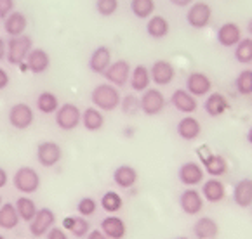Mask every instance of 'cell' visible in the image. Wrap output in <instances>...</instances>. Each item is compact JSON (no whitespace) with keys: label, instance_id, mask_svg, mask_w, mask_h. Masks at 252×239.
Instances as JSON below:
<instances>
[{"label":"cell","instance_id":"cell-26","mask_svg":"<svg viewBox=\"0 0 252 239\" xmlns=\"http://www.w3.org/2000/svg\"><path fill=\"white\" fill-rule=\"evenodd\" d=\"M113 182L120 189H132L137 182V170L130 165H120L113 172Z\"/></svg>","mask_w":252,"mask_h":239},{"label":"cell","instance_id":"cell-55","mask_svg":"<svg viewBox=\"0 0 252 239\" xmlns=\"http://www.w3.org/2000/svg\"><path fill=\"white\" fill-rule=\"evenodd\" d=\"M2 205H4V203H2V196H0V206H2Z\"/></svg>","mask_w":252,"mask_h":239},{"label":"cell","instance_id":"cell-11","mask_svg":"<svg viewBox=\"0 0 252 239\" xmlns=\"http://www.w3.org/2000/svg\"><path fill=\"white\" fill-rule=\"evenodd\" d=\"M130 73H132L130 64L127 63L126 59H119V61L110 64V68H108L106 73H104V78H106L108 83L115 85V87L119 88V87H124V85L130 80Z\"/></svg>","mask_w":252,"mask_h":239},{"label":"cell","instance_id":"cell-35","mask_svg":"<svg viewBox=\"0 0 252 239\" xmlns=\"http://www.w3.org/2000/svg\"><path fill=\"white\" fill-rule=\"evenodd\" d=\"M130 12L137 19H150L155 12V0H130Z\"/></svg>","mask_w":252,"mask_h":239},{"label":"cell","instance_id":"cell-43","mask_svg":"<svg viewBox=\"0 0 252 239\" xmlns=\"http://www.w3.org/2000/svg\"><path fill=\"white\" fill-rule=\"evenodd\" d=\"M45 239H68V234L64 232L63 227H52L45 234Z\"/></svg>","mask_w":252,"mask_h":239},{"label":"cell","instance_id":"cell-32","mask_svg":"<svg viewBox=\"0 0 252 239\" xmlns=\"http://www.w3.org/2000/svg\"><path fill=\"white\" fill-rule=\"evenodd\" d=\"M19 222H21V218L16 212L14 203H4L0 206V229L12 231V229L18 227Z\"/></svg>","mask_w":252,"mask_h":239},{"label":"cell","instance_id":"cell-13","mask_svg":"<svg viewBox=\"0 0 252 239\" xmlns=\"http://www.w3.org/2000/svg\"><path fill=\"white\" fill-rule=\"evenodd\" d=\"M204 175H205L204 168H202L200 163H197V161L183 163L178 170L179 182H181L183 186H186V187H193V186L200 184V182L204 181Z\"/></svg>","mask_w":252,"mask_h":239},{"label":"cell","instance_id":"cell-51","mask_svg":"<svg viewBox=\"0 0 252 239\" xmlns=\"http://www.w3.org/2000/svg\"><path fill=\"white\" fill-rule=\"evenodd\" d=\"M247 142L252 146V127H251V129H249V132H247Z\"/></svg>","mask_w":252,"mask_h":239},{"label":"cell","instance_id":"cell-15","mask_svg":"<svg viewBox=\"0 0 252 239\" xmlns=\"http://www.w3.org/2000/svg\"><path fill=\"white\" fill-rule=\"evenodd\" d=\"M211 88H212V81L205 73L193 71V73H189L188 78H186V90H188L193 97L207 96V94L211 92Z\"/></svg>","mask_w":252,"mask_h":239},{"label":"cell","instance_id":"cell-7","mask_svg":"<svg viewBox=\"0 0 252 239\" xmlns=\"http://www.w3.org/2000/svg\"><path fill=\"white\" fill-rule=\"evenodd\" d=\"M63 158V149L58 142L54 140H44L37 146V161L38 165L45 166V168H51L56 166Z\"/></svg>","mask_w":252,"mask_h":239},{"label":"cell","instance_id":"cell-39","mask_svg":"<svg viewBox=\"0 0 252 239\" xmlns=\"http://www.w3.org/2000/svg\"><path fill=\"white\" fill-rule=\"evenodd\" d=\"M120 109L127 116H134V114H137L141 111V101H139V97L132 96V94L124 96L122 101H120Z\"/></svg>","mask_w":252,"mask_h":239},{"label":"cell","instance_id":"cell-41","mask_svg":"<svg viewBox=\"0 0 252 239\" xmlns=\"http://www.w3.org/2000/svg\"><path fill=\"white\" fill-rule=\"evenodd\" d=\"M96 11L103 18H110L119 11V0H96Z\"/></svg>","mask_w":252,"mask_h":239},{"label":"cell","instance_id":"cell-34","mask_svg":"<svg viewBox=\"0 0 252 239\" xmlns=\"http://www.w3.org/2000/svg\"><path fill=\"white\" fill-rule=\"evenodd\" d=\"M35 106H37L38 113H42V114H52V113H56V111H58V107H60L61 104H60V101H58V96H56L54 92L44 90L42 94H38Z\"/></svg>","mask_w":252,"mask_h":239},{"label":"cell","instance_id":"cell-36","mask_svg":"<svg viewBox=\"0 0 252 239\" xmlns=\"http://www.w3.org/2000/svg\"><path fill=\"white\" fill-rule=\"evenodd\" d=\"M124 206V199L119 192L115 191H106L101 198V208H103L106 213H117V212L122 210Z\"/></svg>","mask_w":252,"mask_h":239},{"label":"cell","instance_id":"cell-19","mask_svg":"<svg viewBox=\"0 0 252 239\" xmlns=\"http://www.w3.org/2000/svg\"><path fill=\"white\" fill-rule=\"evenodd\" d=\"M101 232L110 239H124L127 234V225L117 215H108L101 220Z\"/></svg>","mask_w":252,"mask_h":239},{"label":"cell","instance_id":"cell-48","mask_svg":"<svg viewBox=\"0 0 252 239\" xmlns=\"http://www.w3.org/2000/svg\"><path fill=\"white\" fill-rule=\"evenodd\" d=\"M169 2L176 7H186V5H191L195 0H169Z\"/></svg>","mask_w":252,"mask_h":239},{"label":"cell","instance_id":"cell-12","mask_svg":"<svg viewBox=\"0 0 252 239\" xmlns=\"http://www.w3.org/2000/svg\"><path fill=\"white\" fill-rule=\"evenodd\" d=\"M179 206H181V210L185 212L186 215L189 217H195L202 212L204 208V198H202L200 191L193 187H188L179 194Z\"/></svg>","mask_w":252,"mask_h":239},{"label":"cell","instance_id":"cell-38","mask_svg":"<svg viewBox=\"0 0 252 239\" xmlns=\"http://www.w3.org/2000/svg\"><path fill=\"white\" fill-rule=\"evenodd\" d=\"M235 87L240 96H251L252 94V71L244 70L238 73L237 80H235Z\"/></svg>","mask_w":252,"mask_h":239},{"label":"cell","instance_id":"cell-53","mask_svg":"<svg viewBox=\"0 0 252 239\" xmlns=\"http://www.w3.org/2000/svg\"><path fill=\"white\" fill-rule=\"evenodd\" d=\"M174 239H189V238H186V236H179V238H174Z\"/></svg>","mask_w":252,"mask_h":239},{"label":"cell","instance_id":"cell-1","mask_svg":"<svg viewBox=\"0 0 252 239\" xmlns=\"http://www.w3.org/2000/svg\"><path fill=\"white\" fill-rule=\"evenodd\" d=\"M91 101H93L94 107L103 111H115L117 107H120V96L119 88L111 83H99L93 88L91 92Z\"/></svg>","mask_w":252,"mask_h":239},{"label":"cell","instance_id":"cell-27","mask_svg":"<svg viewBox=\"0 0 252 239\" xmlns=\"http://www.w3.org/2000/svg\"><path fill=\"white\" fill-rule=\"evenodd\" d=\"M63 229L70 232V234H73L75 238H86L91 232V224L89 220H86V217L70 215V217L63 218Z\"/></svg>","mask_w":252,"mask_h":239},{"label":"cell","instance_id":"cell-18","mask_svg":"<svg viewBox=\"0 0 252 239\" xmlns=\"http://www.w3.org/2000/svg\"><path fill=\"white\" fill-rule=\"evenodd\" d=\"M216 38L222 47H237V44L242 40V29L237 23H224L219 26Z\"/></svg>","mask_w":252,"mask_h":239},{"label":"cell","instance_id":"cell-23","mask_svg":"<svg viewBox=\"0 0 252 239\" xmlns=\"http://www.w3.org/2000/svg\"><path fill=\"white\" fill-rule=\"evenodd\" d=\"M191 231L197 239H216L219 236V225L214 218L200 217L193 224Z\"/></svg>","mask_w":252,"mask_h":239},{"label":"cell","instance_id":"cell-25","mask_svg":"<svg viewBox=\"0 0 252 239\" xmlns=\"http://www.w3.org/2000/svg\"><path fill=\"white\" fill-rule=\"evenodd\" d=\"M26 26H28V19H26L25 12L14 11L4 19V29L9 37H21V35H25Z\"/></svg>","mask_w":252,"mask_h":239},{"label":"cell","instance_id":"cell-31","mask_svg":"<svg viewBox=\"0 0 252 239\" xmlns=\"http://www.w3.org/2000/svg\"><path fill=\"white\" fill-rule=\"evenodd\" d=\"M82 125L87 132H97L103 129L104 125V116L97 107H86L82 111Z\"/></svg>","mask_w":252,"mask_h":239},{"label":"cell","instance_id":"cell-4","mask_svg":"<svg viewBox=\"0 0 252 239\" xmlns=\"http://www.w3.org/2000/svg\"><path fill=\"white\" fill-rule=\"evenodd\" d=\"M33 49V40L28 35H21V37H11L7 42V61L14 66H19L25 63L28 54Z\"/></svg>","mask_w":252,"mask_h":239},{"label":"cell","instance_id":"cell-52","mask_svg":"<svg viewBox=\"0 0 252 239\" xmlns=\"http://www.w3.org/2000/svg\"><path fill=\"white\" fill-rule=\"evenodd\" d=\"M247 31H249V35H251V38H252V19H249V23H247Z\"/></svg>","mask_w":252,"mask_h":239},{"label":"cell","instance_id":"cell-49","mask_svg":"<svg viewBox=\"0 0 252 239\" xmlns=\"http://www.w3.org/2000/svg\"><path fill=\"white\" fill-rule=\"evenodd\" d=\"M134 133H136V130H134L132 127H126V129H124V137H126V139H132Z\"/></svg>","mask_w":252,"mask_h":239},{"label":"cell","instance_id":"cell-37","mask_svg":"<svg viewBox=\"0 0 252 239\" xmlns=\"http://www.w3.org/2000/svg\"><path fill=\"white\" fill-rule=\"evenodd\" d=\"M235 59L240 64L252 63V38H242L235 47Z\"/></svg>","mask_w":252,"mask_h":239},{"label":"cell","instance_id":"cell-14","mask_svg":"<svg viewBox=\"0 0 252 239\" xmlns=\"http://www.w3.org/2000/svg\"><path fill=\"white\" fill-rule=\"evenodd\" d=\"M150 77H152V81L155 85H169L176 77V68L172 66V63L165 61V59H158L152 64L150 68Z\"/></svg>","mask_w":252,"mask_h":239},{"label":"cell","instance_id":"cell-22","mask_svg":"<svg viewBox=\"0 0 252 239\" xmlns=\"http://www.w3.org/2000/svg\"><path fill=\"white\" fill-rule=\"evenodd\" d=\"M202 198L209 203H221L226 198V187L219 179H209L202 184Z\"/></svg>","mask_w":252,"mask_h":239},{"label":"cell","instance_id":"cell-33","mask_svg":"<svg viewBox=\"0 0 252 239\" xmlns=\"http://www.w3.org/2000/svg\"><path fill=\"white\" fill-rule=\"evenodd\" d=\"M14 206H16V212H18L19 218L25 220V222H28V224L33 220L35 215H37V212H38L37 203H35L32 198H28V196H21V198H18L14 203Z\"/></svg>","mask_w":252,"mask_h":239},{"label":"cell","instance_id":"cell-16","mask_svg":"<svg viewBox=\"0 0 252 239\" xmlns=\"http://www.w3.org/2000/svg\"><path fill=\"white\" fill-rule=\"evenodd\" d=\"M171 104L179 111V113H185V114L195 113L198 107L197 97H193L186 88H176L171 96Z\"/></svg>","mask_w":252,"mask_h":239},{"label":"cell","instance_id":"cell-40","mask_svg":"<svg viewBox=\"0 0 252 239\" xmlns=\"http://www.w3.org/2000/svg\"><path fill=\"white\" fill-rule=\"evenodd\" d=\"M96 210H97V203H96V199H93V198H82L80 201L77 203V212H78V215L80 217H93L94 213H96Z\"/></svg>","mask_w":252,"mask_h":239},{"label":"cell","instance_id":"cell-46","mask_svg":"<svg viewBox=\"0 0 252 239\" xmlns=\"http://www.w3.org/2000/svg\"><path fill=\"white\" fill-rule=\"evenodd\" d=\"M87 239H110V238H106V236L101 232V229H94V231H91L89 234H87Z\"/></svg>","mask_w":252,"mask_h":239},{"label":"cell","instance_id":"cell-44","mask_svg":"<svg viewBox=\"0 0 252 239\" xmlns=\"http://www.w3.org/2000/svg\"><path fill=\"white\" fill-rule=\"evenodd\" d=\"M9 83H11V77H9V73L4 68H0V90H5L9 87Z\"/></svg>","mask_w":252,"mask_h":239},{"label":"cell","instance_id":"cell-45","mask_svg":"<svg viewBox=\"0 0 252 239\" xmlns=\"http://www.w3.org/2000/svg\"><path fill=\"white\" fill-rule=\"evenodd\" d=\"M7 182H9V173H7V170L0 166V189L5 187V186H7Z\"/></svg>","mask_w":252,"mask_h":239},{"label":"cell","instance_id":"cell-56","mask_svg":"<svg viewBox=\"0 0 252 239\" xmlns=\"http://www.w3.org/2000/svg\"><path fill=\"white\" fill-rule=\"evenodd\" d=\"M251 212H252V206H251Z\"/></svg>","mask_w":252,"mask_h":239},{"label":"cell","instance_id":"cell-9","mask_svg":"<svg viewBox=\"0 0 252 239\" xmlns=\"http://www.w3.org/2000/svg\"><path fill=\"white\" fill-rule=\"evenodd\" d=\"M54 222H56V213L51 208H38L35 218L30 222V225H28L30 234L33 236V238H42V236H45L54 227Z\"/></svg>","mask_w":252,"mask_h":239},{"label":"cell","instance_id":"cell-29","mask_svg":"<svg viewBox=\"0 0 252 239\" xmlns=\"http://www.w3.org/2000/svg\"><path fill=\"white\" fill-rule=\"evenodd\" d=\"M169 29H171V25H169V21L163 16H152L148 19V23H146V33L153 40L165 38L169 35Z\"/></svg>","mask_w":252,"mask_h":239},{"label":"cell","instance_id":"cell-6","mask_svg":"<svg viewBox=\"0 0 252 239\" xmlns=\"http://www.w3.org/2000/svg\"><path fill=\"white\" fill-rule=\"evenodd\" d=\"M9 125L16 130H26L30 129L35 122V113L28 104L25 103H18L9 109L7 114Z\"/></svg>","mask_w":252,"mask_h":239},{"label":"cell","instance_id":"cell-17","mask_svg":"<svg viewBox=\"0 0 252 239\" xmlns=\"http://www.w3.org/2000/svg\"><path fill=\"white\" fill-rule=\"evenodd\" d=\"M111 64V51L106 45H99L89 57V70L96 75H104Z\"/></svg>","mask_w":252,"mask_h":239},{"label":"cell","instance_id":"cell-30","mask_svg":"<svg viewBox=\"0 0 252 239\" xmlns=\"http://www.w3.org/2000/svg\"><path fill=\"white\" fill-rule=\"evenodd\" d=\"M130 87L134 92H145L148 90L150 83H152V77H150V70L145 64H137L130 73Z\"/></svg>","mask_w":252,"mask_h":239},{"label":"cell","instance_id":"cell-5","mask_svg":"<svg viewBox=\"0 0 252 239\" xmlns=\"http://www.w3.org/2000/svg\"><path fill=\"white\" fill-rule=\"evenodd\" d=\"M197 155H198V158H200L202 166H204V172H207L212 179L222 177L224 173L228 172V161L224 159V156L211 153L207 146L198 147Z\"/></svg>","mask_w":252,"mask_h":239},{"label":"cell","instance_id":"cell-20","mask_svg":"<svg viewBox=\"0 0 252 239\" xmlns=\"http://www.w3.org/2000/svg\"><path fill=\"white\" fill-rule=\"evenodd\" d=\"M26 64H28V71H32L33 75H42L51 68V55L44 49H32L26 57Z\"/></svg>","mask_w":252,"mask_h":239},{"label":"cell","instance_id":"cell-28","mask_svg":"<svg viewBox=\"0 0 252 239\" xmlns=\"http://www.w3.org/2000/svg\"><path fill=\"white\" fill-rule=\"evenodd\" d=\"M204 109H205V113H207L209 116L216 118V116H221V114H224L228 109H230V103H228V99L222 96V94L212 92L211 96H207V99H205Z\"/></svg>","mask_w":252,"mask_h":239},{"label":"cell","instance_id":"cell-3","mask_svg":"<svg viewBox=\"0 0 252 239\" xmlns=\"http://www.w3.org/2000/svg\"><path fill=\"white\" fill-rule=\"evenodd\" d=\"M54 122L58 125V129L70 132L75 130L82 123V111L77 104L73 103H64L58 107V111L54 113Z\"/></svg>","mask_w":252,"mask_h":239},{"label":"cell","instance_id":"cell-10","mask_svg":"<svg viewBox=\"0 0 252 239\" xmlns=\"http://www.w3.org/2000/svg\"><path fill=\"white\" fill-rule=\"evenodd\" d=\"M141 101V111L146 116H157L163 111L165 107V97L160 92L158 88H148L143 92V96L139 97Z\"/></svg>","mask_w":252,"mask_h":239},{"label":"cell","instance_id":"cell-2","mask_svg":"<svg viewBox=\"0 0 252 239\" xmlns=\"http://www.w3.org/2000/svg\"><path fill=\"white\" fill-rule=\"evenodd\" d=\"M12 186L16 187V191L23 192L25 196L33 194L40 189V175L32 166H21L12 175Z\"/></svg>","mask_w":252,"mask_h":239},{"label":"cell","instance_id":"cell-24","mask_svg":"<svg viewBox=\"0 0 252 239\" xmlns=\"http://www.w3.org/2000/svg\"><path fill=\"white\" fill-rule=\"evenodd\" d=\"M176 132L183 140H195L202 133V125L197 118L193 116H185L178 122Z\"/></svg>","mask_w":252,"mask_h":239},{"label":"cell","instance_id":"cell-21","mask_svg":"<svg viewBox=\"0 0 252 239\" xmlns=\"http://www.w3.org/2000/svg\"><path fill=\"white\" fill-rule=\"evenodd\" d=\"M233 203L240 208H251L252 206V179L245 177L235 184L233 192H231Z\"/></svg>","mask_w":252,"mask_h":239},{"label":"cell","instance_id":"cell-8","mask_svg":"<svg viewBox=\"0 0 252 239\" xmlns=\"http://www.w3.org/2000/svg\"><path fill=\"white\" fill-rule=\"evenodd\" d=\"M212 19V7L207 2H193L186 12V23L191 28L202 29L211 23Z\"/></svg>","mask_w":252,"mask_h":239},{"label":"cell","instance_id":"cell-54","mask_svg":"<svg viewBox=\"0 0 252 239\" xmlns=\"http://www.w3.org/2000/svg\"><path fill=\"white\" fill-rule=\"evenodd\" d=\"M0 239H7V238H5V236H4V234H0Z\"/></svg>","mask_w":252,"mask_h":239},{"label":"cell","instance_id":"cell-47","mask_svg":"<svg viewBox=\"0 0 252 239\" xmlns=\"http://www.w3.org/2000/svg\"><path fill=\"white\" fill-rule=\"evenodd\" d=\"M7 57V42L0 37V61H4Z\"/></svg>","mask_w":252,"mask_h":239},{"label":"cell","instance_id":"cell-42","mask_svg":"<svg viewBox=\"0 0 252 239\" xmlns=\"http://www.w3.org/2000/svg\"><path fill=\"white\" fill-rule=\"evenodd\" d=\"M14 12V0H0V19H5Z\"/></svg>","mask_w":252,"mask_h":239},{"label":"cell","instance_id":"cell-50","mask_svg":"<svg viewBox=\"0 0 252 239\" xmlns=\"http://www.w3.org/2000/svg\"><path fill=\"white\" fill-rule=\"evenodd\" d=\"M19 71H21V73H26V71H28V64H26V61L19 64Z\"/></svg>","mask_w":252,"mask_h":239}]
</instances>
